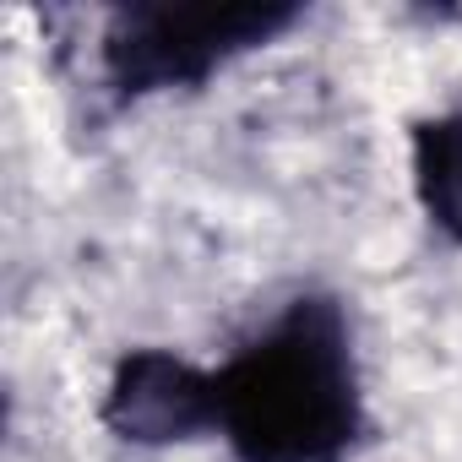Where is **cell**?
Wrapping results in <instances>:
<instances>
[{
  "mask_svg": "<svg viewBox=\"0 0 462 462\" xmlns=\"http://www.w3.org/2000/svg\"><path fill=\"white\" fill-rule=\"evenodd\" d=\"M365 430L354 332L337 300H294L217 370V435L240 462H343Z\"/></svg>",
  "mask_w": 462,
  "mask_h": 462,
  "instance_id": "1",
  "label": "cell"
},
{
  "mask_svg": "<svg viewBox=\"0 0 462 462\" xmlns=\"http://www.w3.org/2000/svg\"><path fill=\"white\" fill-rule=\"evenodd\" d=\"M294 23L300 6H120L104 33V77L120 98L196 88Z\"/></svg>",
  "mask_w": 462,
  "mask_h": 462,
  "instance_id": "2",
  "label": "cell"
},
{
  "mask_svg": "<svg viewBox=\"0 0 462 462\" xmlns=\"http://www.w3.org/2000/svg\"><path fill=\"white\" fill-rule=\"evenodd\" d=\"M104 424L136 446H174V440L207 435L217 430V375L163 348H136L131 359H120L109 381Z\"/></svg>",
  "mask_w": 462,
  "mask_h": 462,
  "instance_id": "3",
  "label": "cell"
},
{
  "mask_svg": "<svg viewBox=\"0 0 462 462\" xmlns=\"http://www.w3.org/2000/svg\"><path fill=\"white\" fill-rule=\"evenodd\" d=\"M413 190L446 240L462 245V109L419 125L413 136Z\"/></svg>",
  "mask_w": 462,
  "mask_h": 462,
  "instance_id": "4",
  "label": "cell"
}]
</instances>
